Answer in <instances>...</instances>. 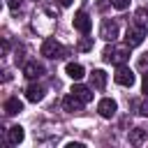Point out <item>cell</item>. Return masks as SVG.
I'll return each instance as SVG.
<instances>
[{"label":"cell","instance_id":"1","mask_svg":"<svg viewBox=\"0 0 148 148\" xmlns=\"http://www.w3.org/2000/svg\"><path fill=\"white\" fill-rule=\"evenodd\" d=\"M130 49H132V46H127V44H123V46H113V42H111V46L104 49L102 58H104L106 62H113V65H125V62L130 60Z\"/></svg>","mask_w":148,"mask_h":148},{"label":"cell","instance_id":"2","mask_svg":"<svg viewBox=\"0 0 148 148\" xmlns=\"http://www.w3.org/2000/svg\"><path fill=\"white\" fill-rule=\"evenodd\" d=\"M42 56H46V58H51V60H58V58H65V56H67V49H65L60 42H56L53 37H49V39H44V44H42Z\"/></svg>","mask_w":148,"mask_h":148},{"label":"cell","instance_id":"3","mask_svg":"<svg viewBox=\"0 0 148 148\" xmlns=\"http://www.w3.org/2000/svg\"><path fill=\"white\" fill-rule=\"evenodd\" d=\"M113 79H116L118 86H125V88H132V86H134V72H132L127 65H118Z\"/></svg>","mask_w":148,"mask_h":148},{"label":"cell","instance_id":"4","mask_svg":"<svg viewBox=\"0 0 148 148\" xmlns=\"http://www.w3.org/2000/svg\"><path fill=\"white\" fill-rule=\"evenodd\" d=\"M99 37L104 42H116L118 39V23L111 21V18H104L102 21V28H99Z\"/></svg>","mask_w":148,"mask_h":148},{"label":"cell","instance_id":"5","mask_svg":"<svg viewBox=\"0 0 148 148\" xmlns=\"http://www.w3.org/2000/svg\"><path fill=\"white\" fill-rule=\"evenodd\" d=\"M143 37H146V30L139 28V25H132V28H127V32H125V44H127V46H139V44L143 42Z\"/></svg>","mask_w":148,"mask_h":148},{"label":"cell","instance_id":"6","mask_svg":"<svg viewBox=\"0 0 148 148\" xmlns=\"http://www.w3.org/2000/svg\"><path fill=\"white\" fill-rule=\"evenodd\" d=\"M74 28H76L81 35H88V32H90V28H92L90 16H88L86 12H76V14H74Z\"/></svg>","mask_w":148,"mask_h":148},{"label":"cell","instance_id":"7","mask_svg":"<svg viewBox=\"0 0 148 148\" xmlns=\"http://www.w3.org/2000/svg\"><path fill=\"white\" fill-rule=\"evenodd\" d=\"M97 111H99V116H102V118H113V116H116V111H118V104H116L111 97H104V99L97 104Z\"/></svg>","mask_w":148,"mask_h":148},{"label":"cell","instance_id":"8","mask_svg":"<svg viewBox=\"0 0 148 148\" xmlns=\"http://www.w3.org/2000/svg\"><path fill=\"white\" fill-rule=\"evenodd\" d=\"M44 92H46V90H44V86L32 83V86H28V88H25V99L37 104V102H42V99H44Z\"/></svg>","mask_w":148,"mask_h":148},{"label":"cell","instance_id":"9","mask_svg":"<svg viewBox=\"0 0 148 148\" xmlns=\"http://www.w3.org/2000/svg\"><path fill=\"white\" fill-rule=\"evenodd\" d=\"M83 104H86V102H83V99H79L74 92H72V95H67V97L62 99V106H65V111H69V113H79V111L83 109Z\"/></svg>","mask_w":148,"mask_h":148},{"label":"cell","instance_id":"10","mask_svg":"<svg viewBox=\"0 0 148 148\" xmlns=\"http://www.w3.org/2000/svg\"><path fill=\"white\" fill-rule=\"evenodd\" d=\"M23 74H25L28 79H39V76L44 74V67H42L39 62L30 60V62H25V65H23Z\"/></svg>","mask_w":148,"mask_h":148},{"label":"cell","instance_id":"11","mask_svg":"<svg viewBox=\"0 0 148 148\" xmlns=\"http://www.w3.org/2000/svg\"><path fill=\"white\" fill-rule=\"evenodd\" d=\"M23 136H25V132H23L21 125H12V127L7 130V141H9L12 146H18V143L23 141Z\"/></svg>","mask_w":148,"mask_h":148},{"label":"cell","instance_id":"12","mask_svg":"<svg viewBox=\"0 0 148 148\" xmlns=\"http://www.w3.org/2000/svg\"><path fill=\"white\" fill-rule=\"evenodd\" d=\"M65 72H67V76L74 79V81H81V79L86 76V69H83V65H79V62H67Z\"/></svg>","mask_w":148,"mask_h":148},{"label":"cell","instance_id":"13","mask_svg":"<svg viewBox=\"0 0 148 148\" xmlns=\"http://www.w3.org/2000/svg\"><path fill=\"white\" fill-rule=\"evenodd\" d=\"M90 81H92V88L104 90V88H106V72H104V69H92Z\"/></svg>","mask_w":148,"mask_h":148},{"label":"cell","instance_id":"14","mask_svg":"<svg viewBox=\"0 0 148 148\" xmlns=\"http://www.w3.org/2000/svg\"><path fill=\"white\" fill-rule=\"evenodd\" d=\"M23 111V102L18 99V97H9L7 102H5V113L7 116H16V113H21Z\"/></svg>","mask_w":148,"mask_h":148},{"label":"cell","instance_id":"15","mask_svg":"<svg viewBox=\"0 0 148 148\" xmlns=\"http://www.w3.org/2000/svg\"><path fill=\"white\" fill-rule=\"evenodd\" d=\"M72 92H74L79 99H83V102H90V99H92V90H90L88 86H81V83H76V86H72Z\"/></svg>","mask_w":148,"mask_h":148},{"label":"cell","instance_id":"16","mask_svg":"<svg viewBox=\"0 0 148 148\" xmlns=\"http://www.w3.org/2000/svg\"><path fill=\"white\" fill-rule=\"evenodd\" d=\"M143 141H146V130H141V127L130 130V143L132 146H141Z\"/></svg>","mask_w":148,"mask_h":148},{"label":"cell","instance_id":"17","mask_svg":"<svg viewBox=\"0 0 148 148\" xmlns=\"http://www.w3.org/2000/svg\"><path fill=\"white\" fill-rule=\"evenodd\" d=\"M134 23H136L139 28H143V30H148V9H146V7H141V9H136V14H134Z\"/></svg>","mask_w":148,"mask_h":148},{"label":"cell","instance_id":"18","mask_svg":"<svg viewBox=\"0 0 148 148\" xmlns=\"http://www.w3.org/2000/svg\"><path fill=\"white\" fill-rule=\"evenodd\" d=\"M136 67H139L141 72H148V53H141V56H139V60H136Z\"/></svg>","mask_w":148,"mask_h":148},{"label":"cell","instance_id":"19","mask_svg":"<svg viewBox=\"0 0 148 148\" xmlns=\"http://www.w3.org/2000/svg\"><path fill=\"white\" fill-rule=\"evenodd\" d=\"M111 5H113L116 9H120V12H123V9H127V7H130V0H111Z\"/></svg>","mask_w":148,"mask_h":148},{"label":"cell","instance_id":"20","mask_svg":"<svg viewBox=\"0 0 148 148\" xmlns=\"http://www.w3.org/2000/svg\"><path fill=\"white\" fill-rule=\"evenodd\" d=\"M79 49H81V51H90V49H92V39H81V42H79Z\"/></svg>","mask_w":148,"mask_h":148},{"label":"cell","instance_id":"21","mask_svg":"<svg viewBox=\"0 0 148 148\" xmlns=\"http://www.w3.org/2000/svg\"><path fill=\"white\" fill-rule=\"evenodd\" d=\"M7 5H9V9H14V12H16V9L21 7V0H7Z\"/></svg>","mask_w":148,"mask_h":148},{"label":"cell","instance_id":"22","mask_svg":"<svg viewBox=\"0 0 148 148\" xmlns=\"http://www.w3.org/2000/svg\"><path fill=\"white\" fill-rule=\"evenodd\" d=\"M141 90L148 95V74H146V76H143V81H141Z\"/></svg>","mask_w":148,"mask_h":148},{"label":"cell","instance_id":"23","mask_svg":"<svg viewBox=\"0 0 148 148\" xmlns=\"http://www.w3.org/2000/svg\"><path fill=\"white\" fill-rule=\"evenodd\" d=\"M7 51H9V39L5 37V39H2V53H7Z\"/></svg>","mask_w":148,"mask_h":148},{"label":"cell","instance_id":"24","mask_svg":"<svg viewBox=\"0 0 148 148\" xmlns=\"http://www.w3.org/2000/svg\"><path fill=\"white\" fill-rule=\"evenodd\" d=\"M21 53H23V49H21V46H18V49H16V58H14V60H16V62H21V60H23V56H21Z\"/></svg>","mask_w":148,"mask_h":148},{"label":"cell","instance_id":"25","mask_svg":"<svg viewBox=\"0 0 148 148\" xmlns=\"http://www.w3.org/2000/svg\"><path fill=\"white\" fill-rule=\"evenodd\" d=\"M67 148H83V143H74L72 141V143H67Z\"/></svg>","mask_w":148,"mask_h":148},{"label":"cell","instance_id":"26","mask_svg":"<svg viewBox=\"0 0 148 148\" xmlns=\"http://www.w3.org/2000/svg\"><path fill=\"white\" fill-rule=\"evenodd\" d=\"M58 2H60L62 7H69V5H72V0H58Z\"/></svg>","mask_w":148,"mask_h":148}]
</instances>
